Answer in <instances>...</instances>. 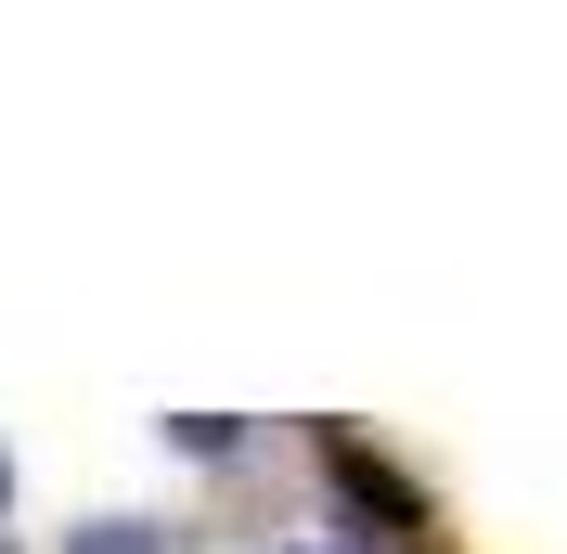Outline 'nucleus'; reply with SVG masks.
Masks as SVG:
<instances>
[]
</instances>
